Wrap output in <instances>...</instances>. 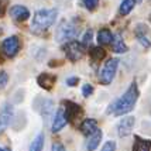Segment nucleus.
Returning a JSON list of instances; mask_svg holds the SVG:
<instances>
[{
  "label": "nucleus",
  "instance_id": "obj_1",
  "mask_svg": "<svg viewBox=\"0 0 151 151\" xmlns=\"http://www.w3.org/2000/svg\"><path fill=\"white\" fill-rule=\"evenodd\" d=\"M138 99V88L136 85V82H133L129 86V89L126 91L117 100H114L112 105L109 106L107 113L110 114L113 113L114 116H124L127 113H130L134 109V106L137 103Z\"/></svg>",
  "mask_w": 151,
  "mask_h": 151
},
{
  "label": "nucleus",
  "instance_id": "obj_2",
  "mask_svg": "<svg viewBox=\"0 0 151 151\" xmlns=\"http://www.w3.org/2000/svg\"><path fill=\"white\" fill-rule=\"evenodd\" d=\"M58 12L55 9H41L35 12L31 23V31L35 34H41L47 31L55 23Z\"/></svg>",
  "mask_w": 151,
  "mask_h": 151
},
{
  "label": "nucleus",
  "instance_id": "obj_3",
  "mask_svg": "<svg viewBox=\"0 0 151 151\" xmlns=\"http://www.w3.org/2000/svg\"><path fill=\"white\" fill-rule=\"evenodd\" d=\"M81 33V27L75 20H64L55 31V40L58 42H69L75 41V38Z\"/></svg>",
  "mask_w": 151,
  "mask_h": 151
},
{
  "label": "nucleus",
  "instance_id": "obj_4",
  "mask_svg": "<svg viewBox=\"0 0 151 151\" xmlns=\"http://www.w3.org/2000/svg\"><path fill=\"white\" fill-rule=\"evenodd\" d=\"M117 66H119L117 58H110L103 65V68L99 72V81H100L102 85H110L112 83L114 76H116V72H117Z\"/></svg>",
  "mask_w": 151,
  "mask_h": 151
},
{
  "label": "nucleus",
  "instance_id": "obj_5",
  "mask_svg": "<svg viewBox=\"0 0 151 151\" xmlns=\"http://www.w3.org/2000/svg\"><path fill=\"white\" fill-rule=\"evenodd\" d=\"M64 51H65L66 58L71 62H76L85 55V47L82 42L78 41H69L64 45Z\"/></svg>",
  "mask_w": 151,
  "mask_h": 151
},
{
  "label": "nucleus",
  "instance_id": "obj_6",
  "mask_svg": "<svg viewBox=\"0 0 151 151\" xmlns=\"http://www.w3.org/2000/svg\"><path fill=\"white\" fill-rule=\"evenodd\" d=\"M1 50H3V54L7 58H14L20 51V38L17 35L7 37L1 44Z\"/></svg>",
  "mask_w": 151,
  "mask_h": 151
},
{
  "label": "nucleus",
  "instance_id": "obj_7",
  "mask_svg": "<svg viewBox=\"0 0 151 151\" xmlns=\"http://www.w3.org/2000/svg\"><path fill=\"white\" fill-rule=\"evenodd\" d=\"M14 114V109L10 103H4L0 110V134L6 130L12 123V119Z\"/></svg>",
  "mask_w": 151,
  "mask_h": 151
},
{
  "label": "nucleus",
  "instance_id": "obj_8",
  "mask_svg": "<svg viewBox=\"0 0 151 151\" xmlns=\"http://www.w3.org/2000/svg\"><path fill=\"white\" fill-rule=\"evenodd\" d=\"M134 35L144 48H150L151 47V37L150 33H148V27L145 24H137L136 28H134Z\"/></svg>",
  "mask_w": 151,
  "mask_h": 151
},
{
  "label": "nucleus",
  "instance_id": "obj_9",
  "mask_svg": "<svg viewBox=\"0 0 151 151\" xmlns=\"http://www.w3.org/2000/svg\"><path fill=\"white\" fill-rule=\"evenodd\" d=\"M134 123L136 120L133 116H127V117H123L120 122L117 123V134L119 137H127L129 134H132V130L134 127Z\"/></svg>",
  "mask_w": 151,
  "mask_h": 151
},
{
  "label": "nucleus",
  "instance_id": "obj_10",
  "mask_svg": "<svg viewBox=\"0 0 151 151\" xmlns=\"http://www.w3.org/2000/svg\"><path fill=\"white\" fill-rule=\"evenodd\" d=\"M62 105L65 106L64 107V110H65V114L66 117H68V122H72L73 119H78V116L82 114V109H81V106L78 103H75V102H71V100H64L62 102Z\"/></svg>",
  "mask_w": 151,
  "mask_h": 151
},
{
  "label": "nucleus",
  "instance_id": "obj_11",
  "mask_svg": "<svg viewBox=\"0 0 151 151\" xmlns=\"http://www.w3.org/2000/svg\"><path fill=\"white\" fill-rule=\"evenodd\" d=\"M68 123L69 122H68V117H66L64 107H59L57 110V113H55V117H54V122H52V132L54 133L61 132Z\"/></svg>",
  "mask_w": 151,
  "mask_h": 151
},
{
  "label": "nucleus",
  "instance_id": "obj_12",
  "mask_svg": "<svg viewBox=\"0 0 151 151\" xmlns=\"http://www.w3.org/2000/svg\"><path fill=\"white\" fill-rule=\"evenodd\" d=\"M57 82V76L54 73H48V72H42L38 75L37 78V83L40 85V88L45 89V91H50L52 89V86L55 85Z\"/></svg>",
  "mask_w": 151,
  "mask_h": 151
},
{
  "label": "nucleus",
  "instance_id": "obj_13",
  "mask_svg": "<svg viewBox=\"0 0 151 151\" xmlns=\"http://www.w3.org/2000/svg\"><path fill=\"white\" fill-rule=\"evenodd\" d=\"M10 16H12L16 21H26V20L30 17V12H28L27 7L16 4V6L10 7Z\"/></svg>",
  "mask_w": 151,
  "mask_h": 151
},
{
  "label": "nucleus",
  "instance_id": "obj_14",
  "mask_svg": "<svg viewBox=\"0 0 151 151\" xmlns=\"http://www.w3.org/2000/svg\"><path fill=\"white\" fill-rule=\"evenodd\" d=\"M79 129H81L82 134H85V136L89 137L91 134H93V133L98 130V122H96L95 119H85V120L81 123Z\"/></svg>",
  "mask_w": 151,
  "mask_h": 151
},
{
  "label": "nucleus",
  "instance_id": "obj_15",
  "mask_svg": "<svg viewBox=\"0 0 151 151\" xmlns=\"http://www.w3.org/2000/svg\"><path fill=\"white\" fill-rule=\"evenodd\" d=\"M132 151H151V140L134 136V144H133Z\"/></svg>",
  "mask_w": 151,
  "mask_h": 151
},
{
  "label": "nucleus",
  "instance_id": "obj_16",
  "mask_svg": "<svg viewBox=\"0 0 151 151\" xmlns=\"http://www.w3.org/2000/svg\"><path fill=\"white\" fill-rule=\"evenodd\" d=\"M102 137H103V133H102V130H100V129H98V130L93 133V134H91V136H89V138H88V144H86L88 151L96 150V148H98V145L100 144V140H102Z\"/></svg>",
  "mask_w": 151,
  "mask_h": 151
},
{
  "label": "nucleus",
  "instance_id": "obj_17",
  "mask_svg": "<svg viewBox=\"0 0 151 151\" xmlns=\"http://www.w3.org/2000/svg\"><path fill=\"white\" fill-rule=\"evenodd\" d=\"M114 35L112 34V31L109 28H102L99 30L98 33V42L99 45H107V44H112Z\"/></svg>",
  "mask_w": 151,
  "mask_h": 151
},
{
  "label": "nucleus",
  "instance_id": "obj_18",
  "mask_svg": "<svg viewBox=\"0 0 151 151\" xmlns=\"http://www.w3.org/2000/svg\"><path fill=\"white\" fill-rule=\"evenodd\" d=\"M89 57H91V59H92L93 62H100V61L106 57V51L100 45L92 47V48L89 50Z\"/></svg>",
  "mask_w": 151,
  "mask_h": 151
},
{
  "label": "nucleus",
  "instance_id": "obj_19",
  "mask_svg": "<svg viewBox=\"0 0 151 151\" xmlns=\"http://www.w3.org/2000/svg\"><path fill=\"white\" fill-rule=\"evenodd\" d=\"M112 48H113V51L114 52H117V54H124L127 52V45L124 44V41L122 40V37L120 35H114V40H113V42H112Z\"/></svg>",
  "mask_w": 151,
  "mask_h": 151
},
{
  "label": "nucleus",
  "instance_id": "obj_20",
  "mask_svg": "<svg viewBox=\"0 0 151 151\" xmlns=\"http://www.w3.org/2000/svg\"><path fill=\"white\" fill-rule=\"evenodd\" d=\"M136 6V0H123L120 3V9H119V13L122 16H127V14L132 12Z\"/></svg>",
  "mask_w": 151,
  "mask_h": 151
},
{
  "label": "nucleus",
  "instance_id": "obj_21",
  "mask_svg": "<svg viewBox=\"0 0 151 151\" xmlns=\"http://www.w3.org/2000/svg\"><path fill=\"white\" fill-rule=\"evenodd\" d=\"M44 141H45L44 134L40 133L38 136L33 140V143L30 145V151H42V148H44Z\"/></svg>",
  "mask_w": 151,
  "mask_h": 151
},
{
  "label": "nucleus",
  "instance_id": "obj_22",
  "mask_svg": "<svg viewBox=\"0 0 151 151\" xmlns=\"http://www.w3.org/2000/svg\"><path fill=\"white\" fill-rule=\"evenodd\" d=\"M54 110V105L51 100H44V105H42V110H41V113H42V116L45 119L50 117V114L52 113Z\"/></svg>",
  "mask_w": 151,
  "mask_h": 151
},
{
  "label": "nucleus",
  "instance_id": "obj_23",
  "mask_svg": "<svg viewBox=\"0 0 151 151\" xmlns=\"http://www.w3.org/2000/svg\"><path fill=\"white\" fill-rule=\"evenodd\" d=\"M82 4H83L89 12H92V10H95V9L99 6V0H82Z\"/></svg>",
  "mask_w": 151,
  "mask_h": 151
},
{
  "label": "nucleus",
  "instance_id": "obj_24",
  "mask_svg": "<svg viewBox=\"0 0 151 151\" xmlns=\"http://www.w3.org/2000/svg\"><path fill=\"white\" fill-rule=\"evenodd\" d=\"M92 38H93V31H92V30H88V31L85 33V35H83V38H82V44H83V47H85V48L91 44Z\"/></svg>",
  "mask_w": 151,
  "mask_h": 151
},
{
  "label": "nucleus",
  "instance_id": "obj_25",
  "mask_svg": "<svg viewBox=\"0 0 151 151\" xmlns=\"http://www.w3.org/2000/svg\"><path fill=\"white\" fill-rule=\"evenodd\" d=\"M9 82V75H7L6 71H0V91L4 89Z\"/></svg>",
  "mask_w": 151,
  "mask_h": 151
},
{
  "label": "nucleus",
  "instance_id": "obj_26",
  "mask_svg": "<svg viewBox=\"0 0 151 151\" xmlns=\"http://www.w3.org/2000/svg\"><path fill=\"white\" fill-rule=\"evenodd\" d=\"M92 93H93V86L91 85V83H85L83 88H82V95H83V98H89Z\"/></svg>",
  "mask_w": 151,
  "mask_h": 151
},
{
  "label": "nucleus",
  "instance_id": "obj_27",
  "mask_svg": "<svg viewBox=\"0 0 151 151\" xmlns=\"http://www.w3.org/2000/svg\"><path fill=\"white\" fill-rule=\"evenodd\" d=\"M102 151H116V141H106L102 147Z\"/></svg>",
  "mask_w": 151,
  "mask_h": 151
},
{
  "label": "nucleus",
  "instance_id": "obj_28",
  "mask_svg": "<svg viewBox=\"0 0 151 151\" xmlns=\"http://www.w3.org/2000/svg\"><path fill=\"white\" fill-rule=\"evenodd\" d=\"M79 83V78L78 76H69V78L66 79V85L73 88V86H76Z\"/></svg>",
  "mask_w": 151,
  "mask_h": 151
},
{
  "label": "nucleus",
  "instance_id": "obj_29",
  "mask_svg": "<svg viewBox=\"0 0 151 151\" xmlns=\"http://www.w3.org/2000/svg\"><path fill=\"white\" fill-rule=\"evenodd\" d=\"M51 151H65V147L61 144V143H54L52 144V147H51Z\"/></svg>",
  "mask_w": 151,
  "mask_h": 151
},
{
  "label": "nucleus",
  "instance_id": "obj_30",
  "mask_svg": "<svg viewBox=\"0 0 151 151\" xmlns=\"http://www.w3.org/2000/svg\"><path fill=\"white\" fill-rule=\"evenodd\" d=\"M4 14V6H3V1L0 0V17Z\"/></svg>",
  "mask_w": 151,
  "mask_h": 151
},
{
  "label": "nucleus",
  "instance_id": "obj_31",
  "mask_svg": "<svg viewBox=\"0 0 151 151\" xmlns=\"http://www.w3.org/2000/svg\"><path fill=\"white\" fill-rule=\"evenodd\" d=\"M0 151H9V150H7V148H1V147H0Z\"/></svg>",
  "mask_w": 151,
  "mask_h": 151
},
{
  "label": "nucleus",
  "instance_id": "obj_32",
  "mask_svg": "<svg viewBox=\"0 0 151 151\" xmlns=\"http://www.w3.org/2000/svg\"><path fill=\"white\" fill-rule=\"evenodd\" d=\"M136 1H143V0H136Z\"/></svg>",
  "mask_w": 151,
  "mask_h": 151
}]
</instances>
